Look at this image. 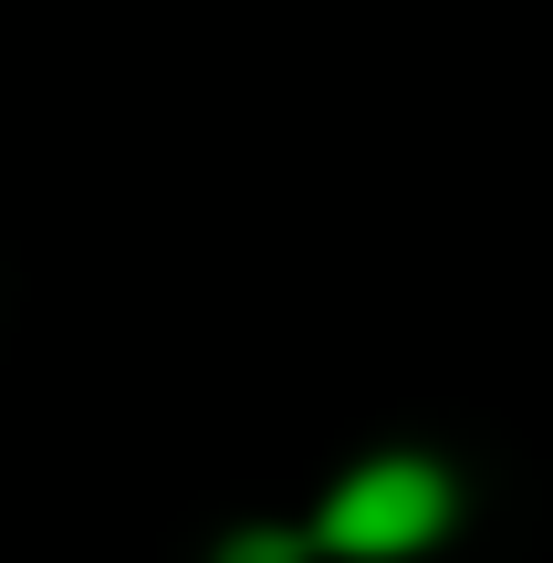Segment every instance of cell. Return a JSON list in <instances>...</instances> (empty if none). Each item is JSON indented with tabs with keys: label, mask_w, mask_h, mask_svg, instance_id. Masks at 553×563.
I'll return each instance as SVG.
<instances>
[{
	"label": "cell",
	"mask_w": 553,
	"mask_h": 563,
	"mask_svg": "<svg viewBox=\"0 0 553 563\" xmlns=\"http://www.w3.org/2000/svg\"><path fill=\"white\" fill-rule=\"evenodd\" d=\"M450 532V481L429 460H366L345 490L324 501V543L376 563V553H429Z\"/></svg>",
	"instance_id": "1"
}]
</instances>
